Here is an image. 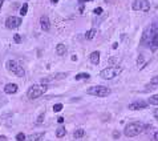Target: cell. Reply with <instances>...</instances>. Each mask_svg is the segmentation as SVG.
I'll return each mask as SVG.
<instances>
[{
    "label": "cell",
    "instance_id": "obj_1",
    "mask_svg": "<svg viewBox=\"0 0 158 141\" xmlns=\"http://www.w3.org/2000/svg\"><path fill=\"white\" fill-rule=\"evenodd\" d=\"M86 93L91 96H97V97H106L112 93V91L105 85H93L86 89Z\"/></svg>",
    "mask_w": 158,
    "mask_h": 141
},
{
    "label": "cell",
    "instance_id": "obj_2",
    "mask_svg": "<svg viewBox=\"0 0 158 141\" xmlns=\"http://www.w3.org/2000/svg\"><path fill=\"white\" fill-rule=\"evenodd\" d=\"M47 91H48L47 84H43V83H40V84H33L28 89V97L33 100V99H37V97H40V96H43Z\"/></svg>",
    "mask_w": 158,
    "mask_h": 141
},
{
    "label": "cell",
    "instance_id": "obj_3",
    "mask_svg": "<svg viewBox=\"0 0 158 141\" xmlns=\"http://www.w3.org/2000/svg\"><path fill=\"white\" fill-rule=\"evenodd\" d=\"M142 131H144V125L141 123H132L125 126L124 133L126 137H134L137 134H140Z\"/></svg>",
    "mask_w": 158,
    "mask_h": 141
},
{
    "label": "cell",
    "instance_id": "obj_4",
    "mask_svg": "<svg viewBox=\"0 0 158 141\" xmlns=\"http://www.w3.org/2000/svg\"><path fill=\"white\" fill-rule=\"evenodd\" d=\"M5 67H7L8 71H11L15 76H17V77H23L24 75H25L24 68L21 67L20 63H17L16 60H8V61L5 63Z\"/></svg>",
    "mask_w": 158,
    "mask_h": 141
},
{
    "label": "cell",
    "instance_id": "obj_5",
    "mask_svg": "<svg viewBox=\"0 0 158 141\" xmlns=\"http://www.w3.org/2000/svg\"><path fill=\"white\" fill-rule=\"evenodd\" d=\"M121 73V68L118 67H108V68H104L102 71H100V77L101 79H105V80H112L114 79L116 76Z\"/></svg>",
    "mask_w": 158,
    "mask_h": 141
},
{
    "label": "cell",
    "instance_id": "obj_6",
    "mask_svg": "<svg viewBox=\"0 0 158 141\" xmlns=\"http://www.w3.org/2000/svg\"><path fill=\"white\" fill-rule=\"evenodd\" d=\"M20 24H21V18H17V16H9L5 20V27L8 29H16L17 27H20Z\"/></svg>",
    "mask_w": 158,
    "mask_h": 141
},
{
    "label": "cell",
    "instance_id": "obj_7",
    "mask_svg": "<svg viewBox=\"0 0 158 141\" xmlns=\"http://www.w3.org/2000/svg\"><path fill=\"white\" fill-rule=\"evenodd\" d=\"M149 8H150V3L148 1V0H136L134 3H133V9L136 11H149Z\"/></svg>",
    "mask_w": 158,
    "mask_h": 141
},
{
    "label": "cell",
    "instance_id": "obj_8",
    "mask_svg": "<svg viewBox=\"0 0 158 141\" xmlns=\"http://www.w3.org/2000/svg\"><path fill=\"white\" fill-rule=\"evenodd\" d=\"M68 76V73H54L52 76H48V77H44L41 79V83L43 84H47L49 81H54V80H61V79H65Z\"/></svg>",
    "mask_w": 158,
    "mask_h": 141
},
{
    "label": "cell",
    "instance_id": "obj_9",
    "mask_svg": "<svg viewBox=\"0 0 158 141\" xmlns=\"http://www.w3.org/2000/svg\"><path fill=\"white\" fill-rule=\"evenodd\" d=\"M149 107V103L146 101H136V103H130L129 104V109L130 110H138V109H145Z\"/></svg>",
    "mask_w": 158,
    "mask_h": 141
},
{
    "label": "cell",
    "instance_id": "obj_10",
    "mask_svg": "<svg viewBox=\"0 0 158 141\" xmlns=\"http://www.w3.org/2000/svg\"><path fill=\"white\" fill-rule=\"evenodd\" d=\"M40 26H41V29L43 31H49L51 28V21H49V18L48 16H41L40 18Z\"/></svg>",
    "mask_w": 158,
    "mask_h": 141
},
{
    "label": "cell",
    "instance_id": "obj_11",
    "mask_svg": "<svg viewBox=\"0 0 158 141\" xmlns=\"http://www.w3.org/2000/svg\"><path fill=\"white\" fill-rule=\"evenodd\" d=\"M45 136V132H41V133H33L31 136H28L25 139V141H43Z\"/></svg>",
    "mask_w": 158,
    "mask_h": 141
},
{
    "label": "cell",
    "instance_id": "obj_12",
    "mask_svg": "<svg viewBox=\"0 0 158 141\" xmlns=\"http://www.w3.org/2000/svg\"><path fill=\"white\" fill-rule=\"evenodd\" d=\"M149 47L153 52H156L158 49V34L156 35H151V39H150V43H149Z\"/></svg>",
    "mask_w": 158,
    "mask_h": 141
},
{
    "label": "cell",
    "instance_id": "obj_13",
    "mask_svg": "<svg viewBox=\"0 0 158 141\" xmlns=\"http://www.w3.org/2000/svg\"><path fill=\"white\" fill-rule=\"evenodd\" d=\"M4 92L7 93V95H15V93L17 92V85L16 84H7L4 87Z\"/></svg>",
    "mask_w": 158,
    "mask_h": 141
},
{
    "label": "cell",
    "instance_id": "obj_14",
    "mask_svg": "<svg viewBox=\"0 0 158 141\" xmlns=\"http://www.w3.org/2000/svg\"><path fill=\"white\" fill-rule=\"evenodd\" d=\"M89 60H91V63L92 64H94V65H97L100 63V52L99 51H94V52H92L91 55H89Z\"/></svg>",
    "mask_w": 158,
    "mask_h": 141
},
{
    "label": "cell",
    "instance_id": "obj_15",
    "mask_svg": "<svg viewBox=\"0 0 158 141\" xmlns=\"http://www.w3.org/2000/svg\"><path fill=\"white\" fill-rule=\"evenodd\" d=\"M56 53L59 55V56H65V55H67V47H65L64 44H57Z\"/></svg>",
    "mask_w": 158,
    "mask_h": 141
},
{
    "label": "cell",
    "instance_id": "obj_16",
    "mask_svg": "<svg viewBox=\"0 0 158 141\" xmlns=\"http://www.w3.org/2000/svg\"><path fill=\"white\" fill-rule=\"evenodd\" d=\"M65 134H67V129L64 128V126H59V128L56 129V136L59 137V139H61V137H64Z\"/></svg>",
    "mask_w": 158,
    "mask_h": 141
},
{
    "label": "cell",
    "instance_id": "obj_17",
    "mask_svg": "<svg viewBox=\"0 0 158 141\" xmlns=\"http://www.w3.org/2000/svg\"><path fill=\"white\" fill-rule=\"evenodd\" d=\"M96 34H97V32H96V29H94V28L89 29V31L85 32V39H86V40H92V39L96 36Z\"/></svg>",
    "mask_w": 158,
    "mask_h": 141
},
{
    "label": "cell",
    "instance_id": "obj_18",
    "mask_svg": "<svg viewBox=\"0 0 158 141\" xmlns=\"http://www.w3.org/2000/svg\"><path fill=\"white\" fill-rule=\"evenodd\" d=\"M84 134H85L84 129H77V131H75V133H73V137H75V139H81V137H84Z\"/></svg>",
    "mask_w": 158,
    "mask_h": 141
},
{
    "label": "cell",
    "instance_id": "obj_19",
    "mask_svg": "<svg viewBox=\"0 0 158 141\" xmlns=\"http://www.w3.org/2000/svg\"><path fill=\"white\" fill-rule=\"evenodd\" d=\"M149 104H151V105H158V95H153L151 97H149Z\"/></svg>",
    "mask_w": 158,
    "mask_h": 141
},
{
    "label": "cell",
    "instance_id": "obj_20",
    "mask_svg": "<svg viewBox=\"0 0 158 141\" xmlns=\"http://www.w3.org/2000/svg\"><path fill=\"white\" fill-rule=\"evenodd\" d=\"M89 77H91L89 73H78L77 76H76V80H77V81L78 80H88Z\"/></svg>",
    "mask_w": 158,
    "mask_h": 141
},
{
    "label": "cell",
    "instance_id": "obj_21",
    "mask_svg": "<svg viewBox=\"0 0 158 141\" xmlns=\"http://www.w3.org/2000/svg\"><path fill=\"white\" fill-rule=\"evenodd\" d=\"M27 12H28V4H23L21 5V9H20V15L21 16H25L27 15Z\"/></svg>",
    "mask_w": 158,
    "mask_h": 141
},
{
    "label": "cell",
    "instance_id": "obj_22",
    "mask_svg": "<svg viewBox=\"0 0 158 141\" xmlns=\"http://www.w3.org/2000/svg\"><path fill=\"white\" fill-rule=\"evenodd\" d=\"M25 139L27 137H25V134L24 133H17L16 134V140L17 141H25Z\"/></svg>",
    "mask_w": 158,
    "mask_h": 141
},
{
    "label": "cell",
    "instance_id": "obj_23",
    "mask_svg": "<svg viewBox=\"0 0 158 141\" xmlns=\"http://www.w3.org/2000/svg\"><path fill=\"white\" fill-rule=\"evenodd\" d=\"M60 110H62V104H54L53 107V112H60Z\"/></svg>",
    "mask_w": 158,
    "mask_h": 141
},
{
    "label": "cell",
    "instance_id": "obj_24",
    "mask_svg": "<svg viewBox=\"0 0 158 141\" xmlns=\"http://www.w3.org/2000/svg\"><path fill=\"white\" fill-rule=\"evenodd\" d=\"M13 40H15V43H16V44L21 43V37H20V35H17V34H16L15 36H13Z\"/></svg>",
    "mask_w": 158,
    "mask_h": 141
},
{
    "label": "cell",
    "instance_id": "obj_25",
    "mask_svg": "<svg viewBox=\"0 0 158 141\" xmlns=\"http://www.w3.org/2000/svg\"><path fill=\"white\" fill-rule=\"evenodd\" d=\"M43 120H44V113H41V115L37 117V121H36V124L37 125H40V123H43Z\"/></svg>",
    "mask_w": 158,
    "mask_h": 141
},
{
    "label": "cell",
    "instance_id": "obj_26",
    "mask_svg": "<svg viewBox=\"0 0 158 141\" xmlns=\"http://www.w3.org/2000/svg\"><path fill=\"white\" fill-rule=\"evenodd\" d=\"M150 83H151L153 85H158V76H154L153 79L150 80Z\"/></svg>",
    "mask_w": 158,
    "mask_h": 141
},
{
    "label": "cell",
    "instance_id": "obj_27",
    "mask_svg": "<svg viewBox=\"0 0 158 141\" xmlns=\"http://www.w3.org/2000/svg\"><path fill=\"white\" fill-rule=\"evenodd\" d=\"M109 61H110V64H118V60H117L116 57H110Z\"/></svg>",
    "mask_w": 158,
    "mask_h": 141
},
{
    "label": "cell",
    "instance_id": "obj_28",
    "mask_svg": "<svg viewBox=\"0 0 158 141\" xmlns=\"http://www.w3.org/2000/svg\"><path fill=\"white\" fill-rule=\"evenodd\" d=\"M94 13H96V15H100V13H102V8H96V9H94Z\"/></svg>",
    "mask_w": 158,
    "mask_h": 141
},
{
    "label": "cell",
    "instance_id": "obj_29",
    "mask_svg": "<svg viewBox=\"0 0 158 141\" xmlns=\"http://www.w3.org/2000/svg\"><path fill=\"white\" fill-rule=\"evenodd\" d=\"M113 137H114V139H118V137H120V132L118 131H114L113 132Z\"/></svg>",
    "mask_w": 158,
    "mask_h": 141
},
{
    "label": "cell",
    "instance_id": "obj_30",
    "mask_svg": "<svg viewBox=\"0 0 158 141\" xmlns=\"http://www.w3.org/2000/svg\"><path fill=\"white\" fill-rule=\"evenodd\" d=\"M137 61L140 63V64H141V63H144V55H140V56H138V60H137Z\"/></svg>",
    "mask_w": 158,
    "mask_h": 141
},
{
    "label": "cell",
    "instance_id": "obj_31",
    "mask_svg": "<svg viewBox=\"0 0 158 141\" xmlns=\"http://www.w3.org/2000/svg\"><path fill=\"white\" fill-rule=\"evenodd\" d=\"M153 115H154V117H156V120H158V108H157V109H154Z\"/></svg>",
    "mask_w": 158,
    "mask_h": 141
},
{
    "label": "cell",
    "instance_id": "obj_32",
    "mask_svg": "<svg viewBox=\"0 0 158 141\" xmlns=\"http://www.w3.org/2000/svg\"><path fill=\"white\" fill-rule=\"evenodd\" d=\"M57 123L62 124V123H64V117H59V118H57Z\"/></svg>",
    "mask_w": 158,
    "mask_h": 141
},
{
    "label": "cell",
    "instance_id": "obj_33",
    "mask_svg": "<svg viewBox=\"0 0 158 141\" xmlns=\"http://www.w3.org/2000/svg\"><path fill=\"white\" fill-rule=\"evenodd\" d=\"M72 60H73V61H77V56H76V55H73V56H72Z\"/></svg>",
    "mask_w": 158,
    "mask_h": 141
},
{
    "label": "cell",
    "instance_id": "obj_34",
    "mask_svg": "<svg viewBox=\"0 0 158 141\" xmlns=\"http://www.w3.org/2000/svg\"><path fill=\"white\" fill-rule=\"evenodd\" d=\"M154 139H156V141H158V132H156V134H154Z\"/></svg>",
    "mask_w": 158,
    "mask_h": 141
},
{
    "label": "cell",
    "instance_id": "obj_35",
    "mask_svg": "<svg viewBox=\"0 0 158 141\" xmlns=\"http://www.w3.org/2000/svg\"><path fill=\"white\" fill-rule=\"evenodd\" d=\"M117 47H118V44H117V43H114V44H113V49H116Z\"/></svg>",
    "mask_w": 158,
    "mask_h": 141
},
{
    "label": "cell",
    "instance_id": "obj_36",
    "mask_svg": "<svg viewBox=\"0 0 158 141\" xmlns=\"http://www.w3.org/2000/svg\"><path fill=\"white\" fill-rule=\"evenodd\" d=\"M3 1H4V0H0V8H1V5H3Z\"/></svg>",
    "mask_w": 158,
    "mask_h": 141
},
{
    "label": "cell",
    "instance_id": "obj_37",
    "mask_svg": "<svg viewBox=\"0 0 158 141\" xmlns=\"http://www.w3.org/2000/svg\"><path fill=\"white\" fill-rule=\"evenodd\" d=\"M4 139H5L4 136H0V140H4Z\"/></svg>",
    "mask_w": 158,
    "mask_h": 141
},
{
    "label": "cell",
    "instance_id": "obj_38",
    "mask_svg": "<svg viewBox=\"0 0 158 141\" xmlns=\"http://www.w3.org/2000/svg\"><path fill=\"white\" fill-rule=\"evenodd\" d=\"M52 1H53V3H57V1H59V0H52Z\"/></svg>",
    "mask_w": 158,
    "mask_h": 141
},
{
    "label": "cell",
    "instance_id": "obj_39",
    "mask_svg": "<svg viewBox=\"0 0 158 141\" xmlns=\"http://www.w3.org/2000/svg\"><path fill=\"white\" fill-rule=\"evenodd\" d=\"M84 1H91V0H84Z\"/></svg>",
    "mask_w": 158,
    "mask_h": 141
}]
</instances>
